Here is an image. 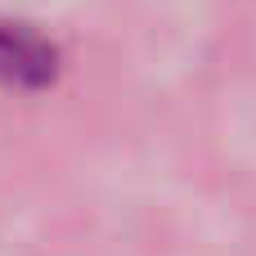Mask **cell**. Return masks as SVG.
Wrapping results in <instances>:
<instances>
[{
	"instance_id": "obj_1",
	"label": "cell",
	"mask_w": 256,
	"mask_h": 256,
	"mask_svg": "<svg viewBox=\"0 0 256 256\" xmlns=\"http://www.w3.org/2000/svg\"><path fill=\"white\" fill-rule=\"evenodd\" d=\"M63 76V50L36 22L4 18L0 22V86L14 94H45Z\"/></svg>"
}]
</instances>
